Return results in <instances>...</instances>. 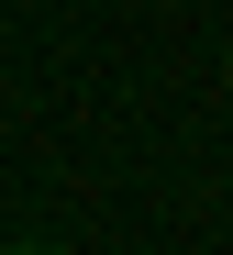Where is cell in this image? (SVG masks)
<instances>
[{
  "label": "cell",
  "mask_w": 233,
  "mask_h": 255,
  "mask_svg": "<svg viewBox=\"0 0 233 255\" xmlns=\"http://www.w3.org/2000/svg\"><path fill=\"white\" fill-rule=\"evenodd\" d=\"M11 255H67V244H11Z\"/></svg>",
  "instance_id": "1"
},
{
  "label": "cell",
  "mask_w": 233,
  "mask_h": 255,
  "mask_svg": "<svg viewBox=\"0 0 233 255\" xmlns=\"http://www.w3.org/2000/svg\"><path fill=\"white\" fill-rule=\"evenodd\" d=\"M222 78H233V45H222Z\"/></svg>",
  "instance_id": "2"
}]
</instances>
